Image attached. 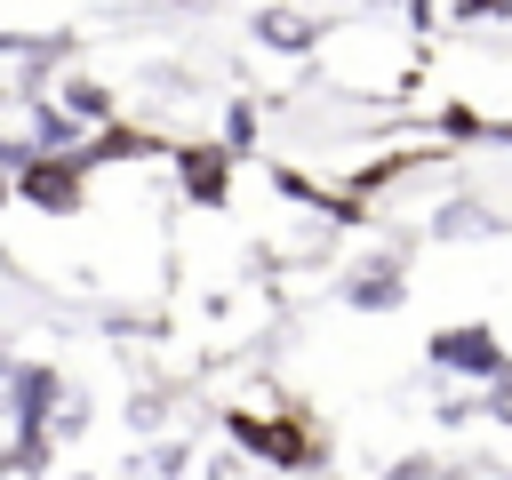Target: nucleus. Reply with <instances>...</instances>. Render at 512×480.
Instances as JSON below:
<instances>
[{
  "instance_id": "nucleus-18",
  "label": "nucleus",
  "mask_w": 512,
  "mask_h": 480,
  "mask_svg": "<svg viewBox=\"0 0 512 480\" xmlns=\"http://www.w3.org/2000/svg\"><path fill=\"white\" fill-rule=\"evenodd\" d=\"M488 136H496V144H512V120H496V128H488Z\"/></svg>"
},
{
  "instance_id": "nucleus-2",
  "label": "nucleus",
  "mask_w": 512,
  "mask_h": 480,
  "mask_svg": "<svg viewBox=\"0 0 512 480\" xmlns=\"http://www.w3.org/2000/svg\"><path fill=\"white\" fill-rule=\"evenodd\" d=\"M432 368H448V376H472V384H488V376L504 368V344H496V328L464 320V328H440V336H432Z\"/></svg>"
},
{
  "instance_id": "nucleus-17",
  "label": "nucleus",
  "mask_w": 512,
  "mask_h": 480,
  "mask_svg": "<svg viewBox=\"0 0 512 480\" xmlns=\"http://www.w3.org/2000/svg\"><path fill=\"white\" fill-rule=\"evenodd\" d=\"M208 480H240V464H216V472H208Z\"/></svg>"
},
{
  "instance_id": "nucleus-5",
  "label": "nucleus",
  "mask_w": 512,
  "mask_h": 480,
  "mask_svg": "<svg viewBox=\"0 0 512 480\" xmlns=\"http://www.w3.org/2000/svg\"><path fill=\"white\" fill-rule=\"evenodd\" d=\"M16 184H24V200H32L40 216H72V208H80V168H72V160H32Z\"/></svg>"
},
{
  "instance_id": "nucleus-12",
  "label": "nucleus",
  "mask_w": 512,
  "mask_h": 480,
  "mask_svg": "<svg viewBox=\"0 0 512 480\" xmlns=\"http://www.w3.org/2000/svg\"><path fill=\"white\" fill-rule=\"evenodd\" d=\"M480 416H496V424H512V360L488 376V400H480Z\"/></svg>"
},
{
  "instance_id": "nucleus-9",
  "label": "nucleus",
  "mask_w": 512,
  "mask_h": 480,
  "mask_svg": "<svg viewBox=\"0 0 512 480\" xmlns=\"http://www.w3.org/2000/svg\"><path fill=\"white\" fill-rule=\"evenodd\" d=\"M184 472H192V448L184 440H160V448L128 456V480H184Z\"/></svg>"
},
{
  "instance_id": "nucleus-3",
  "label": "nucleus",
  "mask_w": 512,
  "mask_h": 480,
  "mask_svg": "<svg viewBox=\"0 0 512 480\" xmlns=\"http://www.w3.org/2000/svg\"><path fill=\"white\" fill-rule=\"evenodd\" d=\"M56 392H64V368H48V360L16 368V384H8V416H16V432H24V440H48Z\"/></svg>"
},
{
  "instance_id": "nucleus-20",
  "label": "nucleus",
  "mask_w": 512,
  "mask_h": 480,
  "mask_svg": "<svg viewBox=\"0 0 512 480\" xmlns=\"http://www.w3.org/2000/svg\"><path fill=\"white\" fill-rule=\"evenodd\" d=\"M0 480H8V472H0Z\"/></svg>"
},
{
  "instance_id": "nucleus-19",
  "label": "nucleus",
  "mask_w": 512,
  "mask_h": 480,
  "mask_svg": "<svg viewBox=\"0 0 512 480\" xmlns=\"http://www.w3.org/2000/svg\"><path fill=\"white\" fill-rule=\"evenodd\" d=\"M0 208H8V184H0Z\"/></svg>"
},
{
  "instance_id": "nucleus-16",
  "label": "nucleus",
  "mask_w": 512,
  "mask_h": 480,
  "mask_svg": "<svg viewBox=\"0 0 512 480\" xmlns=\"http://www.w3.org/2000/svg\"><path fill=\"white\" fill-rule=\"evenodd\" d=\"M8 384H16V360H0V408H8Z\"/></svg>"
},
{
  "instance_id": "nucleus-14",
  "label": "nucleus",
  "mask_w": 512,
  "mask_h": 480,
  "mask_svg": "<svg viewBox=\"0 0 512 480\" xmlns=\"http://www.w3.org/2000/svg\"><path fill=\"white\" fill-rule=\"evenodd\" d=\"M376 480H440V464H432V456H392Z\"/></svg>"
},
{
  "instance_id": "nucleus-6",
  "label": "nucleus",
  "mask_w": 512,
  "mask_h": 480,
  "mask_svg": "<svg viewBox=\"0 0 512 480\" xmlns=\"http://www.w3.org/2000/svg\"><path fill=\"white\" fill-rule=\"evenodd\" d=\"M248 32H256L272 56H304V48H320V16H304V8H256Z\"/></svg>"
},
{
  "instance_id": "nucleus-7",
  "label": "nucleus",
  "mask_w": 512,
  "mask_h": 480,
  "mask_svg": "<svg viewBox=\"0 0 512 480\" xmlns=\"http://www.w3.org/2000/svg\"><path fill=\"white\" fill-rule=\"evenodd\" d=\"M344 304H352V312H392V304H408V296H400V264H392V256H368V264L344 280Z\"/></svg>"
},
{
  "instance_id": "nucleus-4",
  "label": "nucleus",
  "mask_w": 512,
  "mask_h": 480,
  "mask_svg": "<svg viewBox=\"0 0 512 480\" xmlns=\"http://www.w3.org/2000/svg\"><path fill=\"white\" fill-rule=\"evenodd\" d=\"M224 168H232V152H216V144H184V152H176V176H184V192H192L200 208H224V200H232V176H224Z\"/></svg>"
},
{
  "instance_id": "nucleus-15",
  "label": "nucleus",
  "mask_w": 512,
  "mask_h": 480,
  "mask_svg": "<svg viewBox=\"0 0 512 480\" xmlns=\"http://www.w3.org/2000/svg\"><path fill=\"white\" fill-rule=\"evenodd\" d=\"M128 416H136V432H160V392H136Z\"/></svg>"
},
{
  "instance_id": "nucleus-11",
  "label": "nucleus",
  "mask_w": 512,
  "mask_h": 480,
  "mask_svg": "<svg viewBox=\"0 0 512 480\" xmlns=\"http://www.w3.org/2000/svg\"><path fill=\"white\" fill-rule=\"evenodd\" d=\"M80 432H88V392L64 384L56 392V416H48V440H80Z\"/></svg>"
},
{
  "instance_id": "nucleus-10",
  "label": "nucleus",
  "mask_w": 512,
  "mask_h": 480,
  "mask_svg": "<svg viewBox=\"0 0 512 480\" xmlns=\"http://www.w3.org/2000/svg\"><path fill=\"white\" fill-rule=\"evenodd\" d=\"M432 232H440V240H480V232H496V216H488L480 200H448V208L432 216Z\"/></svg>"
},
{
  "instance_id": "nucleus-1",
  "label": "nucleus",
  "mask_w": 512,
  "mask_h": 480,
  "mask_svg": "<svg viewBox=\"0 0 512 480\" xmlns=\"http://www.w3.org/2000/svg\"><path fill=\"white\" fill-rule=\"evenodd\" d=\"M224 424H232V448H240V456H256V464H280V472L312 464V432H304V424H288V416H248V408H232Z\"/></svg>"
},
{
  "instance_id": "nucleus-13",
  "label": "nucleus",
  "mask_w": 512,
  "mask_h": 480,
  "mask_svg": "<svg viewBox=\"0 0 512 480\" xmlns=\"http://www.w3.org/2000/svg\"><path fill=\"white\" fill-rule=\"evenodd\" d=\"M224 144H232V152L256 144V104H232V112H224Z\"/></svg>"
},
{
  "instance_id": "nucleus-8",
  "label": "nucleus",
  "mask_w": 512,
  "mask_h": 480,
  "mask_svg": "<svg viewBox=\"0 0 512 480\" xmlns=\"http://www.w3.org/2000/svg\"><path fill=\"white\" fill-rule=\"evenodd\" d=\"M56 112H64L72 128H80V120H112V88H104V80H64V88H56Z\"/></svg>"
}]
</instances>
